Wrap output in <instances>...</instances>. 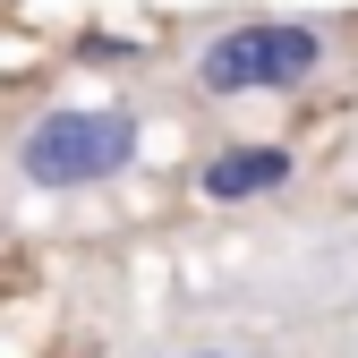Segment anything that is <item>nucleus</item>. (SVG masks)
<instances>
[{
  "label": "nucleus",
  "instance_id": "1",
  "mask_svg": "<svg viewBox=\"0 0 358 358\" xmlns=\"http://www.w3.org/2000/svg\"><path fill=\"white\" fill-rule=\"evenodd\" d=\"M145 128L128 103H60V111H34L9 145V171L17 188H43V196H77V188H103L137 162Z\"/></svg>",
  "mask_w": 358,
  "mask_h": 358
},
{
  "label": "nucleus",
  "instance_id": "2",
  "mask_svg": "<svg viewBox=\"0 0 358 358\" xmlns=\"http://www.w3.org/2000/svg\"><path fill=\"white\" fill-rule=\"evenodd\" d=\"M324 69V34L299 26V17H248V26H222L205 52H196V85L205 94H282V85H307Z\"/></svg>",
  "mask_w": 358,
  "mask_h": 358
},
{
  "label": "nucleus",
  "instance_id": "3",
  "mask_svg": "<svg viewBox=\"0 0 358 358\" xmlns=\"http://www.w3.org/2000/svg\"><path fill=\"white\" fill-rule=\"evenodd\" d=\"M196 188H205L213 205L273 196V188H290V154H282V145H222V154L196 171Z\"/></svg>",
  "mask_w": 358,
  "mask_h": 358
},
{
  "label": "nucleus",
  "instance_id": "4",
  "mask_svg": "<svg viewBox=\"0 0 358 358\" xmlns=\"http://www.w3.org/2000/svg\"><path fill=\"white\" fill-rule=\"evenodd\" d=\"M162 358H256V350H239V341H179V350H162Z\"/></svg>",
  "mask_w": 358,
  "mask_h": 358
}]
</instances>
